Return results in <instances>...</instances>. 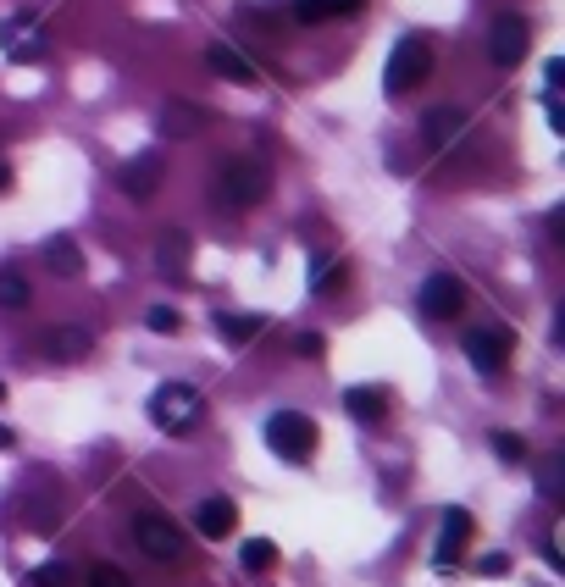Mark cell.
Wrapping results in <instances>:
<instances>
[{"label": "cell", "mask_w": 565, "mask_h": 587, "mask_svg": "<svg viewBox=\"0 0 565 587\" xmlns=\"http://www.w3.org/2000/svg\"><path fill=\"white\" fill-rule=\"evenodd\" d=\"M433 78V45L427 34H405L394 50H388V67H383V89L388 95H410L416 84Z\"/></svg>", "instance_id": "obj_1"}, {"label": "cell", "mask_w": 565, "mask_h": 587, "mask_svg": "<svg viewBox=\"0 0 565 587\" xmlns=\"http://www.w3.org/2000/svg\"><path fill=\"white\" fill-rule=\"evenodd\" d=\"M200 416H205V394L194 383H161L150 394V421L161 432H189Z\"/></svg>", "instance_id": "obj_2"}, {"label": "cell", "mask_w": 565, "mask_h": 587, "mask_svg": "<svg viewBox=\"0 0 565 587\" xmlns=\"http://www.w3.org/2000/svg\"><path fill=\"white\" fill-rule=\"evenodd\" d=\"M266 189H272V172H266L261 161H250V156L228 161V167H222V178H217V200L233 205V211H250V205H261Z\"/></svg>", "instance_id": "obj_3"}, {"label": "cell", "mask_w": 565, "mask_h": 587, "mask_svg": "<svg viewBox=\"0 0 565 587\" xmlns=\"http://www.w3.org/2000/svg\"><path fill=\"white\" fill-rule=\"evenodd\" d=\"M266 444L283 460H311L316 455V421L300 416V410H277V416L266 421Z\"/></svg>", "instance_id": "obj_4"}, {"label": "cell", "mask_w": 565, "mask_h": 587, "mask_svg": "<svg viewBox=\"0 0 565 587\" xmlns=\"http://www.w3.org/2000/svg\"><path fill=\"white\" fill-rule=\"evenodd\" d=\"M133 543H139L150 560H167V565L183 560V549H189L183 532H178V521L161 516V510H139V516H133Z\"/></svg>", "instance_id": "obj_5"}, {"label": "cell", "mask_w": 565, "mask_h": 587, "mask_svg": "<svg viewBox=\"0 0 565 587\" xmlns=\"http://www.w3.org/2000/svg\"><path fill=\"white\" fill-rule=\"evenodd\" d=\"M532 50V28L521 12H499L488 28V56L499 61V67H521V56Z\"/></svg>", "instance_id": "obj_6"}, {"label": "cell", "mask_w": 565, "mask_h": 587, "mask_svg": "<svg viewBox=\"0 0 565 587\" xmlns=\"http://www.w3.org/2000/svg\"><path fill=\"white\" fill-rule=\"evenodd\" d=\"M466 311V283L455 272H433L421 283V316H433V322H455Z\"/></svg>", "instance_id": "obj_7"}, {"label": "cell", "mask_w": 565, "mask_h": 587, "mask_svg": "<svg viewBox=\"0 0 565 587\" xmlns=\"http://www.w3.org/2000/svg\"><path fill=\"white\" fill-rule=\"evenodd\" d=\"M510 344H516V338H510L505 327H471L460 349H466V360L477 366V372L493 377V372H505L510 366Z\"/></svg>", "instance_id": "obj_8"}, {"label": "cell", "mask_w": 565, "mask_h": 587, "mask_svg": "<svg viewBox=\"0 0 565 587\" xmlns=\"http://www.w3.org/2000/svg\"><path fill=\"white\" fill-rule=\"evenodd\" d=\"M0 45H6V56H12V61H34V56H45V23H39L34 12L12 17V23L0 28Z\"/></svg>", "instance_id": "obj_9"}, {"label": "cell", "mask_w": 565, "mask_h": 587, "mask_svg": "<svg viewBox=\"0 0 565 587\" xmlns=\"http://www.w3.org/2000/svg\"><path fill=\"white\" fill-rule=\"evenodd\" d=\"M89 349H95V333H89V327H78V322H56L45 333V355L61 360V366H78Z\"/></svg>", "instance_id": "obj_10"}, {"label": "cell", "mask_w": 565, "mask_h": 587, "mask_svg": "<svg viewBox=\"0 0 565 587\" xmlns=\"http://www.w3.org/2000/svg\"><path fill=\"white\" fill-rule=\"evenodd\" d=\"M156 128L167 133V139H194V133L211 128V117H205V106H194V100H167V106L156 111Z\"/></svg>", "instance_id": "obj_11"}, {"label": "cell", "mask_w": 565, "mask_h": 587, "mask_svg": "<svg viewBox=\"0 0 565 587\" xmlns=\"http://www.w3.org/2000/svg\"><path fill=\"white\" fill-rule=\"evenodd\" d=\"M471 538H477V521H471V510H460V504H449L444 510V538H438V560H460V554L471 549Z\"/></svg>", "instance_id": "obj_12"}, {"label": "cell", "mask_w": 565, "mask_h": 587, "mask_svg": "<svg viewBox=\"0 0 565 587\" xmlns=\"http://www.w3.org/2000/svg\"><path fill=\"white\" fill-rule=\"evenodd\" d=\"M39 255H45V272L50 277H84V250H78L73 233H50Z\"/></svg>", "instance_id": "obj_13"}, {"label": "cell", "mask_w": 565, "mask_h": 587, "mask_svg": "<svg viewBox=\"0 0 565 587\" xmlns=\"http://www.w3.org/2000/svg\"><path fill=\"white\" fill-rule=\"evenodd\" d=\"M117 189L128 194V200H150V194L161 189V161L156 156H133L128 167L117 172Z\"/></svg>", "instance_id": "obj_14"}, {"label": "cell", "mask_w": 565, "mask_h": 587, "mask_svg": "<svg viewBox=\"0 0 565 587\" xmlns=\"http://www.w3.org/2000/svg\"><path fill=\"white\" fill-rule=\"evenodd\" d=\"M194 527H200L205 538H228V532L239 527V504L222 499V493H211V499L200 504V516H194Z\"/></svg>", "instance_id": "obj_15"}, {"label": "cell", "mask_w": 565, "mask_h": 587, "mask_svg": "<svg viewBox=\"0 0 565 587\" xmlns=\"http://www.w3.org/2000/svg\"><path fill=\"white\" fill-rule=\"evenodd\" d=\"M205 67L217 78H228V84H255V61H244L233 45H211L205 50Z\"/></svg>", "instance_id": "obj_16"}, {"label": "cell", "mask_w": 565, "mask_h": 587, "mask_svg": "<svg viewBox=\"0 0 565 587\" xmlns=\"http://www.w3.org/2000/svg\"><path fill=\"white\" fill-rule=\"evenodd\" d=\"M344 410H349L355 421H366V427H372V421L388 416V388H372V383H366V388H349V394H344Z\"/></svg>", "instance_id": "obj_17"}, {"label": "cell", "mask_w": 565, "mask_h": 587, "mask_svg": "<svg viewBox=\"0 0 565 587\" xmlns=\"http://www.w3.org/2000/svg\"><path fill=\"white\" fill-rule=\"evenodd\" d=\"M156 266H161L167 277H183V272H189V233H183V228H167V233H161Z\"/></svg>", "instance_id": "obj_18"}, {"label": "cell", "mask_w": 565, "mask_h": 587, "mask_svg": "<svg viewBox=\"0 0 565 587\" xmlns=\"http://www.w3.org/2000/svg\"><path fill=\"white\" fill-rule=\"evenodd\" d=\"M460 128H466V111H460V106H438V111H427V117H421L427 144H449Z\"/></svg>", "instance_id": "obj_19"}, {"label": "cell", "mask_w": 565, "mask_h": 587, "mask_svg": "<svg viewBox=\"0 0 565 587\" xmlns=\"http://www.w3.org/2000/svg\"><path fill=\"white\" fill-rule=\"evenodd\" d=\"M349 283V266L338 261V255H316V266H311V294H333V288H344Z\"/></svg>", "instance_id": "obj_20"}, {"label": "cell", "mask_w": 565, "mask_h": 587, "mask_svg": "<svg viewBox=\"0 0 565 587\" xmlns=\"http://www.w3.org/2000/svg\"><path fill=\"white\" fill-rule=\"evenodd\" d=\"M28 300H34L28 277H23V272H12V266H0V311H23Z\"/></svg>", "instance_id": "obj_21"}, {"label": "cell", "mask_w": 565, "mask_h": 587, "mask_svg": "<svg viewBox=\"0 0 565 587\" xmlns=\"http://www.w3.org/2000/svg\"><path fill=\"white\" fill-rule=\"evenodd\" d=\"M266 333V316H222V338L228 344H255Z\"/></svg>", "instance_id": "obj_22"}, {"label": "cell", "mask_w": 565, "mask_h": 587, "mask_svg": "<svg viewBox=\"0 0 565 587\" xmlns=\"http://www.w3.org/2000/svg\"><path fill=\"white\" fill-rule=\"evenodd\" d=\"M239 560H244V571H272V565H277L272 538H250V543H244V554H239Z\"/></svg>", "instance_id": "obj_23"}, {"label": "cell", "mask_w": 565, "mask_h": 587, "mask_svg": "<svg viewBox=\"0 0 565 587\" xmlns=\"http://www.w3.org/2000/svg\"><path fill=\"white\" fill-rule=\"evenodd\" d=\"M78 576H73V565H61V560H50V565H39L34 576H28V587H73Z\"/></svg>", "instance_id": "obj_24"}, {"label": "cell", "mask_w": 565, "mask_h": 587, "mask_svg": "<svg viewBox=\"0 0 565 587\" xmlns=\"http://www.w3.org/2000/svg\"><path fill=\"white\" fill-rule=\"evenodd\" d=\"M493 455L505 460V466H521V460H527V444H521L516 432H493Z\"/></svg>", "instance_id": "obj_25"}, {"label": "cell", "mask_w": 565, "mask_h": 587, "mask_svg": "<svg viewBox=\"0 0 565 587\" xmlns=\"http://www.w3.org/2000/svg\"><path fill=\"white\" fill-rule=\"evenodd\" d=\"M89 587H133V582H128V571H122V565L100 560V565H89Z\"/></svg>", "instance_id": "obj_26"}, {"label": "cell", "mask_w": 565, "mask_h": 587, "mask_svg": "<svg viewBox=\"0 0 565 587\" xmlns=\"http://www.w3.org/2000/svg\"><path fill=\"white\" fill-rule=\"evenodd\" d=\"M145 327H150V333H167V338H172V333H178V327H183V316L172 311V305H156V311L145 316Z\"/></svg>", "instance_id": "obj_27"}, {"label": "cell", "mask_w": 565, "mask_h": 587, "mask_svg": "<svg viewBox=\"0 0 565 587\" xmlns=\"http://www.w3.org/2000/svg\"><path fill=\"white\" fill-rule=\"evenodd\" d=\"M294 17H300V23H327L333 6H327V0H294Z\"/></svg>", "instance_id": "obj_28"}, {"label": "cell", "mask_w": 565, "mask_h": 587, "mask_svg": "<svg viewBox=\"0 0 565 587\" xmlns=\"http://www.w3.org/2000/svg\"><path fill=\"white\" fill-rule=\"evenodd\" d=\"M294 349H300L305 360H316V355H322L327 344H322V333H300V338H294Z\"/></svg>", "instance_id": "obj_29"}, {"label": "cell", "mask_w": 565, "mask_h": 587, "mask_svg": "<svg viewBox=\"0 0 565 587\" xmlns=\"http://www.w3.org/2000/svg\"><path fill=\"white\" fill-rule=\"evenodd\" d=\"M482 571H488V576H505L510 560H505V554H482Z\"/></svg>", "instance_id": "obj_30"}, {"label": "cell", "mask_w": 565, "mask_h": 587, "mask_svg": "<svg viewBox=\"0 0 565 587\" xmlns=\"http://www.w3.org/2000/svg\"><path fill=\"white\" fill-rule=\"evenodd\" d=\"M543 78H549V89H554V84H560V78H565V61H560V56H554V61H549V67H543Z\"/></svg>", "instance_id": "obj_31"}, {"label": "cell", "mask_w": 565, "mask_h": 587, "mask_svg": "<svg viewBox=\"0 0 565 587\" xmlns=\"http://www.w3.org/2000/svg\"><path fill=\"white\" fill-rule=\"evenodd\" d=\"M327 6H333V17H344V12H361L366 0H327Z\"/></svg>", "instance_id": "obj_32"}, {"label": "cell", "mask_w": 565, "mask_h": 587, "mask_svg": "<svg viewBox=\"0 0 565 587\" xmlns=\"http://www.w3.org/2000/svg\"><path fill=\"white\" fill-rule=\"evenodd\" d=\"M12 189V167H6V161H0V194Z\"/></svg>", "instance_id": "obj_33"}, {"label": "cell", "mask_w": 565, "mask_h": 587, "mask_svg": "<svg viewBox=\"0 0 565 587\" xmlns=\"http://www.w3.org/2000/svg\"><path fill=\"white\" fill-rule=\"evenodd\" d=\"M12 444H17V432H12V427H0V449H12Z\"/></svg>", "instance_id": "obj_34"}, {"label": "cell", "mask_w": 565, "mask_h": 587, "mask_svg": "<svg viewBox=\"0 0 565 587\" xmlns=\"http://www.w3.org/2000/svg\"><path fill=\"white\" fill-rule=\"evenodd\" d=\"M0 399H6V383H0Z\"/></svg>", "instance_id": "obj_35"}]
</instances>
